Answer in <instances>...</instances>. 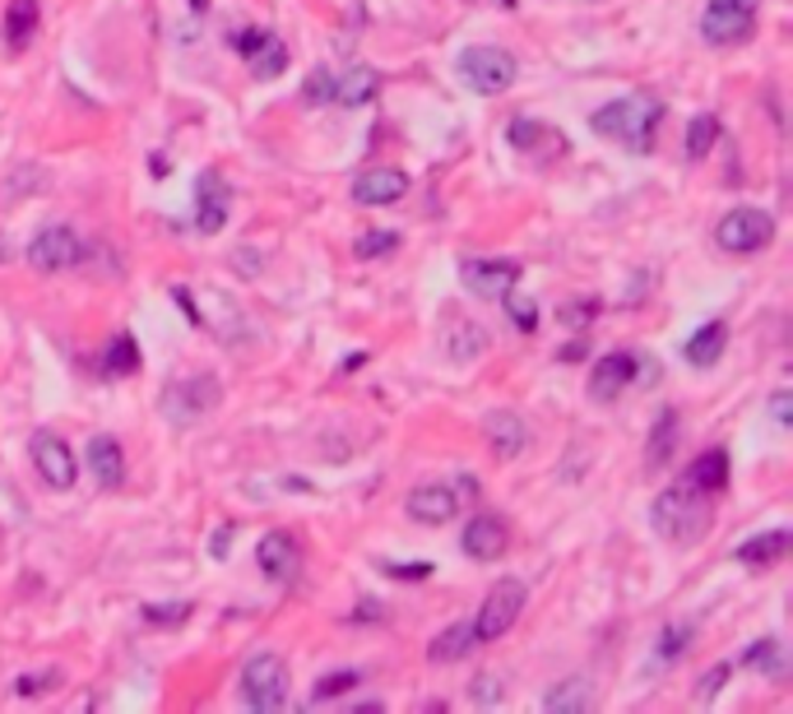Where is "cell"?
Wrapping results in <instances>:
<instances>
[{
  "label": "cell",
  "instance_id": "1",
  "mask_svg": "<svg viewBox=\"0 0 793 714\" xmlns=\"http://www.w3.org/2000/svg\"><path fill=\"white\" fill-rule=\"evenodd\" d=\"M654 529H659L664 543H678V548H692L705 538V529H710V492H701L696 483H678L668 487V492L654 497Z\"/></svg>",
  "mask_w": 793,
  "mask_h": 714
},
{
  "label": "cell",
  "instance_id": "2",
  "mask_svg": "<svg viewBox=\"0 0 793 714\" xmlns=\"http://www.w3.org/2000/svg\"><path fill=\"white\" fill-rule=\"evenodd\" d=\"M659 116H664V108L654 98H617L590 116V126H594V135L617 139V145L631 149V153H650Z\"/></svg>",
  "mask_w": 793,
  "mask_h": 714
},
{
  "label": "cell",
  "instance_id": "3",
  "mask_svg": "<svg viewBox=\"0 0 793 714\" xmlns=\"http://www.w3.org/2000/svg\"><path fill=\"white\" fill-rule=\"evenodd\" d=\"M218 394L223 390H218L214 376H177V380H167L159 409H163V417L172 427H191L204 413L218 409Z\"/></svg>",
  "mask_w": 793,
  "mask_h": 714
},
{
  "label": "cell",
  "instance_id": "4",
  "mask_svg": "<svg viewBox=\"0 0 793 714\" xmlns=\"http://www.w3.org/2000/svg\"><path fill=\"white\" fill-rule=\"evenodd\" d=\"M460 79L469 84L474 93H482V98L506 93L515 84V57H511V51H502V47H488V42L464 47L460 51Z\"/></svg>",
  "mask_w": 793,
  "mask_h": 714
},
{
  "label": "cell",
  "instance_id": "5",
  "mask_svg": "<svg viewBox=\"0 0 793 714\" xmlns=\"http://www.w3.org/2000/svg\"><path fill=\"white\" fill-rule=\"evenodd\" d=\"M241 701L251 710H279L288 701V664L279 654H251L247 668H241Z\"/></svg>",
  "mask_w": 793,
  "mask_h": 714
},
{
  "label": "cell",
  "instance_id": "6",
  "mask_svg": "<svg viewBox=\"0 0 793 714\" xmlns=\"http://www.w3.org/2000/svg\"><path fill=\"white\" fill-rule=\"evenodd\" d=\"M525 599H529L525 580H496V585L488 589V599H482L478 617H474V636H478V646H482V640H502V636L511 631V626L520 622Z\"/></svg>",
  "mask_w": 793,
  "mask_h": 714
},
{
  "label": "cell",
  "instance_id": "7",
  "mask_svg": "<svg viewBox=\"0 0 793 714\" xmlns=\"http://www.w3.org/2000/svg\"><path fill=\"white\" fill-rule=\"evenodd\" d=\"M756 33V0H710L701 14V38L710 47L747 42Z\"/></svg>",
  "mask_w": 793,
  "mask_h": 714
},
{
  "label": "cell",
  "instance_id": "8",
  "mask_svg": "<svg viewBox=\"0 0 793 714\" xmlns=\"http://www.w3.org/2000/svg\"><path fill=\"white\" fill-rule=\"evenodd\" d=\"M28 455H33V468L42 474V483L51 487V492H71L75 478H79V464L71 455V446H65L51 427H38L28 441Z\"/></svg>",
  "mask_w": 793,
  "mask_h": 714
},
{
  "label": "cell",
  "instance_id": "9",
  "mask_svg": "<svg viewBox=\"0 0 793 714\" xmlns=\"http://www.w3.org/2000/svg\"><path fill=\"white\" fill-rule=\"evenodd\" d=\"M715 237H719V247L729 251V255H752V251L770 247V237H775V218L766 214V209H733V214H723V218H719Z\"/></svg>",
  "mask_w": 793,
  "mask_h": 714
},
{
  "label": "cell",
  "instance_id": "10",
  "mask_svg": "<svg viewBox=\"0 0 793 714\" xmlns=\"http://www.w3.org/2000/svg\"><path fill=\"white\" fill-rule=\"evenodd\" d=\"M84 241L75 228H65V223H51V228H42L38 237L28 241V265L42 270V274H61V270H75L84 260Z\"/></svg>",
  "mask_w": 793,
  "mask_h": 714
},
{
  "label": "cell",
  "instance_id": "11",
  "mask_svg": "<svg viewBox=\"0 0 793 714\" xmlns=\"http://www.w3.org/2000/svg\"><path fill=\"white\" fill-rule=\"evenodd\" d=\"M460 284L488 302H502L520 284V265L515 260H460Z\"/></svg>",
  "mask_w": 793,
  "mask_h": 714
},
{
  "label": "cell",
  "instance_id": "12",
  "mask_svg": "<svg viewBox=\"0 0 793 714\" xmlns=\"http://www.w3.org/2000/svg\"><path fill=\"white\" fill-rule=\"evenodd\" d=\"M228 209H232V190L223 181V172H200L196 181V233L214 237L223 223H228Z\"/></svg>",
  "mask_w": 793,
  "mask_h": 714
},
{
  "label": "cell",
  "instance_id": "13",
  "mask_svg": "<svg viewBox=\"0 0 793 714\" xmlns=\"http://www.w3.org/2000/svg\"><path fill=\"white\" fill-rule=\"evenodd\" d=\"M511 534H506V519L496 515H474L469 525L460 529V548L474 556V562H496V556L506 552Z\"/></svg>",
  "mask_w": 793,
  "mask_h": 714
},
{
  "label": "cell",
  "instance_id": "14",
  "mask_svg": "<svg viewBox=\"0 0 793 714\" xmlns=\"http://www.w3.org/2000/svg\"><path fill=\"white\" fill-rule=\"evenodd\" d=\"M408 196V177L400 167H367L362 177L353 181V200L357 204H367V209H376V204H394V200H404Z\"/></svg>",
  "mask_w": 793,
  "mask_h": 714
},
{
  "label": "cell",
  "instance_id": "15",
  "mask_svg": "<svg viewBox=\"0 0 793 714\" xmlns=\"http://www.w3.org/2000/svg\"><path fill=\"white\" fill-rule=\"evenodd\" d=\"M255 562H261V571L269 580H292L298 576V566H302V548L292 543L288 534H265L261 543H255Z\"/></svg>",
  "mask_w": 793,
  "mask_h": 714
},
{
  "label": "cell",
  "instance_id": "16",
  "mask_svg": "<svg viewBox=\"0 0 793 714\" xmlns=\"http://www.w3.org/2000/svg\"><path fill=\"white\" fill-rule=\"evenodd\" d=\"M631 380H635V358L631 353H608L590 376V399L594 404H613Z\"/></svg>",
  "mask_w": 793,
  "mask_h": 714
},
{
  "label": "cell",
  "instance_id": "17",
  "mask_svg": "<svg viewBox=\"0 0 793 714\" xmlns=\"http://www.w3.org/2000/svg\"><path fill=\"white\" fill-rule=\"evenodd\" d=\"M455 511H460L455 487L432 483V487H418V492H408V515L423 519V525H445V519H455Z\"/></svg>",
  "mask_w": 793,
  "mask_h": 714
},
{
  "label": "cell",
  "instance_id": "18",
  "mask_svg": "<svg viewBox=\"0 0 793 714\" xmlns=\"http://www.w3.org/2000/svg\"><path fill=\"white\" fill-rule=\"evenodd\" d=\"M89 468L102 492H116L121 483H126V455H121L116 437H93L89 441Z\"/></svg>",
  "mask_w": 793,
  "mask_h": 714
},
{
  "label": "cell",
  "instance_id": "19",
  "mask_svg": "<svg viewBox=\"0 0 793 714\" xmlns=\"http://www.w3.org/2000/svg\"><path fill=\"white\" fill-rule=\"evenodd\" d=\"M376 93H381V75L372 65H349L343 75H335V102H343V108H362Z\"/></svg>",
  "mask_w": 793,
  "mask_h": 714
},
{
  "label": "cell",
  "instance_id": "20",
  "mask_svg": "<svg viewBox=\"0 0 793 714\" xmlns=\"http://www.w3.org/2000/svg\"><path fill=\"white\" fill-rule=\"evenodd\" d=\"M474 646H478V636H474V622H451L445 631L427 646V659L432 664H460L464 654H474Z\"/></svg>",
  "mask_w": 793,
  "mask_h": 714
},
{
  "label": "cell",
  "instance_id": "21",
  "mask_svg": "<svg viewBox=\"0 0 793 714\" xmlns=\"http://www.w3.org/2000/svg\"><path fill=\"white\" fill-rule=\"evenodd\" d=\"M723 343H729V325H723V321H710V325H701L696 335L682 343V358L692 362V367H715L719 353H723Z\"/></svg>",
  "mask_w": 793,
  "mask_h": 714
},
{
  "label": "cell",
  "instance_id": "22",
  "mask_svg": "<svg viewBox=\"0 0 793 714\" xmlns=\"http://www.w3.org/2000/svg\"><path fill=\"white\" fill-rule=\"evenodd\" d=\"M38 20H42L38 0H10V5H5V47L10 51H28L33 33H38Z\"/></svg>",
  "mask_w": 793,
  "mask_h": 714
},
{
  "label": "cell",
  "instance_id": "23",
  "mask_svg": "<svg viewBox=\"0 0 793 714\" xmlns=\"http://www.w3.org/2000/svg\"><path fill=\"white\" fill-rule=\"evenodd\" d=\"M789 548H793V534L789 529H770V534L747 538V543L738 548V562H747V566H775Z\"/></svg>",
  "mask_w": 793,
  "mask_h": 714
},
{
  "label": "cell",
  "instance_id": "24",
  "mask_svg": "<svg viewBox=\"0 0 793 714\" xmlns=\"http://www.w3.org/2000/svg\"><path fill=\"white\" fill-rule=\"evenodd\" d=\"M525 437H529V431H525V423H520L515 413H492V417H488V441H492V450H496L502 460H515V455H520V450H525Z\"/></svg>",
  "mask_w": 793,
  "mask_h": 714
},
{
  "label": "cell",
  "instance_id": "25",
  "mask_svg": "<svg viewBox=\"0 0 793 714\" xmlns=\"http://www.w3.org/2000/svg\"><path fill=\"white\" fill-rule=\"evenodd\" d=\"M594 705V691H590V682L584 677H566L562 687H553L543 696V710L547 714H584Z\"/></svg>",
  "mask_w": 793,
  "mask_h": 714
},
{
  "label": "cell",
  "instance_id": "26",
  "mask_svg": "<svg viewBox=\"0 0 793 714\" xmlns=\"http://www.w3.org/2000/svg\"><path fill=\"white\" fill-rule=\"evenodd\" d=\"M687 483H696L701 492H723L729 487V450H705V455L687 468Z\"/></svg>",
  "mask_w": 793,
  "mask_h": 714
},
{
  "label": "cell",
  "instance_id": "27",
  "mask_svg": "<svg viewBox=\"0 0 793 714\" xmlns=\"http://www.w3.org/2000/svg\"><path fill=\"white\" fill-rule=\"evenodd\" d=\"M445 339H451V348H445V353H451L455 362H474V358L488 353V329L474 325V321L451 325V329H445Z\"/></svg>",
  "mask_w": 793,
  "mask_h": 714
},
{
  "label": "cell",
  "instance_id": "28",
  "mask_svg": "<svg viewBox=\"0 0 793 714\" xmlns=\"http://www.w3.org/2000/svg\"><path fill=\"white\" fill-rule=\"evenodd\" d=\"M674 441H678V413L674 409H664L659 413V423H654V437H650V446H645V468L654 474V468H664L668 464V455H674Z\"/></svg>",
  "mask_w": 793,
  "mask_h": 714
},
{
  "label": "cell",
  "instance_id": "29",
  "mask_svg": "<svg viewBox=\"0 0 793 714\" xmlns=\"http://www.w3.org/2000/svg\"><path fill=\"white\" fill-rule=\"evenodd\" d=\"M247 65H251V75H255V79H274V75H284V70H288V47H284L279 38H265V42L247 57Z\"/></svg>",
  "mask_w": 793,
  "mask_h": 714
},
{
  "label": "cell",
  "instance_id": "30",
  "mask_svg": "<svg viewBox=\"0 0 793 714\" xmlns=\"http://www.w3.org/2000/svg\"><path fill=\"white\" fill-rule=\"evenodd\" d=\"M752 668H761L766 677H775V682H784V673H789V664H784V646L775 636H766V640H756V646L743 654Z\"/></svg>",
  "mask_w": 793,
  "mask_h": 714
},
{
  "label": "cell",
  "instance_id": "31",
  "mask_svg": "<svg viewBox=\"0 0 793 714\" xmlns=\"http://www.w3.org/2000/svg\"><path fill=\"white\" fill-rule=\"evenodd\" d=\"M102 372H108V376H130V372H140V348H135L130 335H116V339L108 343Z\"/></svg>",
  "mask_w": 793,
  "mask_h": 714
},
{
  "label": "cell",
  "instance_id": "32",
  "mask_svg": "<svg viewBox=\"0 0 793 714\" xmlns=\"http://www.w3.org/2000/svg\"><path fill=\"white\" fill-rule=\"evenodd\" d=\"M715 139H719V116L701 112L692 121V130H687V159H705V153L715 149Z\"/></svg>",
  "mask_w": 793,
  "mask_h": 714
},
{
  "label": "cell",
  "instance_id": "33",
  "mask_svg": "<svg viewBox=\"0 0 793 714\" xmlns=\"http://www.w3.org/2000/svg\"><path fill=\"white\" fill-rule=\"evenodd\" d=\"M394 247H400V233H390V228H372V233H362V237L353 241V251H357L362 260H376V255H390Z\"/></svg>",
  "mask_w": 793,
  "mask_h": 714
},
{
  "label": "cell",
  "instance_id": "34",
  "mask_svg": "<svg viewBox=\"0 0 793 714\" xmlns=\"http://www.w3.org/2000/svg\"><path fill=\"white\" fill-rule=\"evenodd\" d=\"M353 687H357V673L353 668H335V673H325L320 682L312 687V701H330V696H343Z\"/></svg>",
  "mask_w": 793,
  "mask_h": 714
},
{
  "label": "cell",
  "instance_id": "35",
  "mask_svg": "<svg viewBox=\"0 0 793 714\" xmlns=\"http://www.w3.org/2000/svg\"><path fill=\"white\" fill-rule=\"evenodd\" d=\"M543 135H547V130L539 126V121H529V116H515V121H511V145H515V149H539Z\"/></svg>",
  "mask_w": 793,
  "mask_h": 714
},
{
  "label": "cell",
  "instance_id": "36",
  "mask_svg": "<svg viewBox=\"0 0 793 714\" xmlns=\"http://www.w3.org/2000/svg\"><path fill=\"white\" fill-rule=\"evenodd\" d=\"M302 98H306V102H335V75H330V70H316V75L306 79Z\"/></svg>",
  "mask_w": 793,
  "mask_h": 714
},
{
  "label": "cell",
  "instance_id": "37",
  "mask_svg": "<svg viewBox=\"0 0 793 714\" xmlns=\"http://www.w3.org/2000/svg\"><path fill=\"white\" fill-rule=\"evenodd\" d=\"M502 302H506V311H511V321H515V325H520V329H533V325H539V311H533V302H525V298H515V288L506 292V298H502Z\"/></svg>",
  "mask_w": 793,
  "mask_h": 714
},
{
  "label": "cell",
  "instance_id": "38",
  "mask_svg": "<svg viewBox=\"0 0 793 714\" xmlns=\"http://www.w3.org/2000/svg\"><path fill=\"white\" fill-rule=\"evenodd\" d=\"M381 571H386V576H394V580H427V576H432V562H386Z\"/></svg>",
  "mask_w": 793,
  "mask_h": 714
},
{
  "label": "cell",
  "instance_id": "39",
  "mask_svg": "<svg viewBox=\"0 0 793 714\" xmlns=\"http://www.w3.org/2000/svg\"><path fill=\"white\" fill-rule=\"evenodd\" d=\"M502 696H506V687L496 682L492 673H482L478 682H474V701H478V705H496V701H502Z\"/></svg>",
  "mask_w": 793,
  "mask_h": 714
},
{
  "label": "cell",
  "instance_id": "40",
  "mask_svg": "<svg viewBox=\"0 0 793 714\" xmlns=\"http://www.w3.org/2000/svg\"><path fill=\"white\" fill-rule=\"evenodd\" d=\"M47 687H61V673H28L24 682H14V691H20V696H38Z\"/></svg>",
  "mask_w": 793,
  "mask_h": 714
},
{
  "label": "cell",
  "instance_id": "41",
  "mask_svg": "<svg viewBox=\"0 0 793 714\" xmlns=\"http://www.w3.org/2000/svg\"><path fill=\"white\" fill-rule=\"evenodd\" d=\"M687 640H692V631H687V626H668L659 654H664V659H678V654L687 650Z\"/></svg>",
  "mask_w": 793,
  "mask_h": 714
},
{
  "label": "cell",
  "instance_id": "42",
  "mask_svg": "<svg viewBox=\"0 0 793 714\" xmlns=\"http://www.w3.org/2000/svg\"><path fill=\"white\" fill-rule=\"evenodd\" d=\"M770 417H775V427H793V394H789V390H775V399H770Z\"/></svg>",
  "mask_w": 793,
  "mask_h": 714
},
{
  "label": "cell",
  "instance_id": "43",
  "mask_svg": "<svg viewBox=\"0 0 793 714\" xmlns=\"http://www.w3.org/2000/svg\"><path fill=\"white\" fill-rule=\"evenodd\" d=\"M186 613H191V603H172V607L149 603V607H144V617H149V622H181Z\"/></svg>",
  "mask_w": 793,
  "mask_h": 714
},
{
  "label": "cell",
  "instance_id": "44",
  "mask_svg": "<svg viewBox=\"0 0 793 714\" xmlns=\"http://www.w3.org/2000/svg\"><path fill=\"white\" fill-rule=\"evenodd\" d=\"M723 682H729V668H723V664L705 673V682H701V701H710L715 691H723Z\"/></svg>",
  "mask_w": 793,
  "mask_h": 714
},
{
  "label": "cell",
  "instance_id": "45",
  "mask_svg": "<svg viewBox=\"0 0 793 714\" xmlns=\"http://www.w3.org/2000/svg\"><path fill=\"white\" fill-rule=\"evenodd\" d=\"M265 38H269V33H265V28H247V33H237V51H241V61H247V57H251V51H255V47H261Z\"/></svg>",
  "mask_w": 793,
  "mask_h": 714
},
{
  "label": "cell",
  "instance_id": "46",
  "mask_svg": "<svg viewBox=\"0 0 793 714\" xmlns=\"http://www.w3.org/2000/svg\"><path fill=\"white\" fill-rule=\"evenodd\" d=\"M562 358H566V362H576V358H584V343H571V348H562Z\"/></svg>",
  "mask_w": 793,
  "mask_h": 714
},
{
  "label": "cell",
  "instance_id": "47",
  "mask_svg": "<svg viewBox=\"0 0 793 714\" xmlns=\"http://www.w3.org/2000/svg\"><path fill=\"white\" fill-rule=\"evenodd\" d=\"M204 5H210V0H191V10H204Z\"/></svg>",
  "mask_w": 793,
  "mask_h": 714
}]
</instances>
